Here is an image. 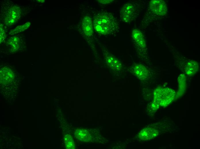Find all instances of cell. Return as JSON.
<instances>
[{
	"label": "cell",
	"mask_w": 200,
	"mask_h": 149,
	"mask_svg": "<svg viewBox=\"0 0 200 149\" xmlns=\"http://www.w3.org/2000/svg\"><path fill=\"white\" fill-rule=\"evenodd\" d=\"M93 25L96 32L102 36H115L120 29L117 19L111 13L105 11H101L95 14Z\"/></svg>",
	"instance_id": "obj_1"
},
{
	"label": "cell",
	"mask_w": 200,
	"mask_h": 149,
	"mask_svg": "<svg viewBox=\"0 0 200 149\" xmlns=\"http://www.w3.org/2000/svg\"><path fill=\"white\" fill-rule=\"evenodd\" d=\"M138 9L135 3L129 1L124 4L119 10L120 19L127 23L132 22L136 17Z\"/></svg>",
	"instance_id": "obj_2"
},
{
	"label": "cell",
	"mask_w": 200,
	"mask_h": 149,
	"mask_svg": "<svg viewBox=\"0 0 200 149\" xmlns=\"http://www.w3.org/2000/svg\"><path fill=\"white\" fill-rule=\"evenodd\" d=\"M175 95L174 90L169 88L158 89L154 93V100L160 105H167L173 100Z\"/></svg>",
	"instance_id": "obj_3"
},
{
	"label": "cell",
	"mask_w": 200,
	"mask_h": 149,
	"mask_svg": "<svg viewBox=\"0 0 200 149\" xmlns=\"http://www.w3.org/2000/svg\"><path fill=\"white\" fill-rule=\"evenodd\" d=\"M131 37L138 52L140 54H146L147 48L144 36L142 33L137 29L132 31Z\"/></svg>",
	"instance_id": "obj_4"
},
{
	"label": "cell",
	"mask_w": 200,
	"mask_h": 149,
	"mask_svg": "<svg viewBox=\"0 0 200 149\" xmlns=\"http://www.w3.org/2000/svg\"><path fill=\"white\" fill-rule=\"evenodd\" d=\"M149 8L152 13L158 16H164L167 11L166 3L162 0H151L149 3Z\"/></svg>",
	"instance_id": "obj_5"
},
{
	"label": "cell",
	"mask_w": 200,
	"mask_h": 149,
	"mask_svg": "<svg viewBox=\"0 0 200 149\" xmlns=\"http://www.w3.org/2000/svg\"><path fill=\"white\" fill-rule=\"evenodd\" d=\"M132 72L139 79L144 80L149 77L150 72L144 65L141 64H136L131 68Z\"/></svg>",
	"instance_id": "obj_6"
},
{
	"label": "cell",
	"mask_w": 200,
	"mask_h": 149,
	"mask_svg": "<svg viewBox=\"0 0 200 149\" xmlns=\"http://www.w3.org/2000/svg\"><path fill=\"white\" fill-rule=\"evenodd\" d=\"M105 59L108 65L115 71H119L122 68L121 62L115 56L109 52L105 54Z\"/></svg>",
	"instance_id": "obj_7"
},
{
	"label": "cell",
	"mask_w": 200,
	"mask_h": 149,
	"mask_svg": "<svg viewBox=\"0 0 200 149\" xmlns=\"http://www.w3.org/2000/svg\"><path fill=\"white\" fill-rule=\"evenodd\" d=\"M20 8L15 6L10 8L9 11H8L6 17V20H8L7 22L8 25H11L16 22L20 17Z\"/></svg>",
	"instance_id": "obj_8"
},
{
	"label": "cell",
	"mask_w": 200,
	"mask_h": 149,
	"mask_svg": "<svg viewBox=\"0 0 200 149\" xmlns=\"http://www.w3.org/2000/svg\"><path fill=\"white\" fill-rule=\"evenodd\" d=\"M93 24L92 19L89 16L84 17L82 21V28L86 35L89 37L93 35Z\"/></svg>",
	"instance_id": "obj_9"
},
{
	"label": "cell",
	"mask_w": 200,
	"mask_h": 149,
	"mask_svg": "<svg viewBox=\"0 0 200 149\" xmlns=\"http://www.w3.org/2000/svg\"><path fill=\"white\" fill-rule=\"evenodd\" d=\"M199 68L198 63L195 61L192 60L187 63L185 70L186 74L191 76L195 74Z\"/></svg>",
	"instance_id": "obj_10"
},
{
	"label": "cell",
	"mask_w": 200,
	"mask_h": 149,
	"mask_svg": "<svg viewBox=\"0 0 200 149\" xmlns=\"http://www.w3.org/2000/svg\"><path fill=\"white\" fill-rule=\"evenodd\" d=\"M66 147L68 149H75V148L73 138L72 136L68 135L65 139Z\"/></svg>",
	"instance_id": "obj_11"
},
{
	"label": "cell",
	"mask_w": 200,
	"mask_h": 149,
	"mask_svg": "<svg viewBox=\"0 0 200 149\" xmlns=\"http://www.w3.org/2000/svg\"><path fill=\"white\" fill-rule=\"evenodd\" d=\"M30 25V23L29 22H27L24 25L18 26V27L15 28V30L17 29L18 30L16 32H15L18 33L23 31L27 29V28L28 27H29Z\"/></svg>",
	"instance_id": "obj_12"
},
{
	"label": "cell",
	"mask_w": 200,
	"mask_h": 149,
	"mask_svg": "<svg viewBox=\"0 0 200 149\" xmlns=\"http://www.w3.org/2000/svg\"><path fill=\"white\" fill-rule=\"evenodd\" d=\"M98 1L102 4H105L110 3L113 2L114 0H98Z\"/></svg>",
	"instance_id": "obj_13"
}]
</instances>
